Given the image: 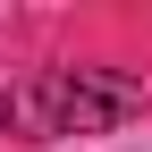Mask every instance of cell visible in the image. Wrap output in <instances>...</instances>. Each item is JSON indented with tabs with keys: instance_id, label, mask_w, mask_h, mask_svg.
Wrapping results in <instances>:
<instances>
[{
	"instance_id": "1",
	"label": "cell",
	"mask_w": 152,
	"mask_h": 152,
	"mask_svg": "<svg viewBox=\"0 0 152 152\" xmlns=\"http://www.w3.org/2000/svg\"><path fill=\"white\" fill-rule=\"evenodd\" d=\"M144 110L135 76H110V68H42L9 93V135H110Z\"/></svg>"
}]
</instances>
